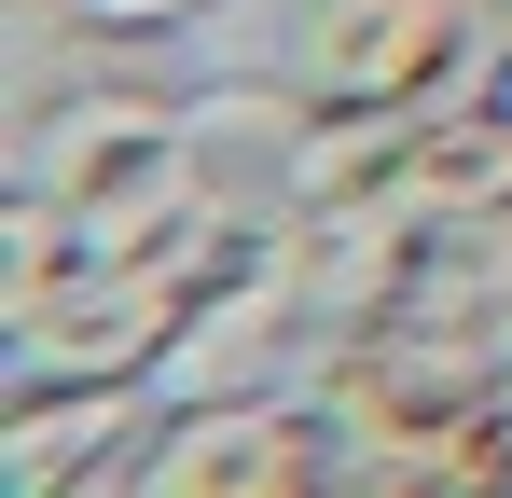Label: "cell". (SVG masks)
<instances>
[{
  "label": "cell",
  "instance_id": "obj_1",
  "mask_svg": "<svg viewBox=\"0 0 512 498\" xmlns=\"http://www.w3.org/2000/svg\"><path fill=\"white\" fill-rule=\"evenodd\" d=\"M305 388L333 402L360 498H512V346L388 305L346 319Z\"/></svg>",
  "mask_w": 512,
  "mask_h": 498
},
{
  "label": "cell",
  "instance_id": "obj_2",
  "mask_svg": "<svg viewBox=\"0 0 512 498\" xmlns=\"http://www.w3.org/2000/svg\"><path fill=\"white\" fill-rule=\"evenodd\" d=\"M346 429L319 388H222V402H167L125 498H333Z\"/></svg>",
  "mask_w": 512,
  "mask_h": 498
},
{
  "label": "cell",
  "instance_id": "obj_3",
  "mask_svg": "<svg viewBox=\"0 0 512 498\" xmlns=\"http://www.w3.org/2000/svg\"><path fill=\"white\" fill-rule=\"evenodd\" d=\"M499 56L485 0H291V70L333 111H429L471 97Z\"/></svg>",
  "mask_w": 512,
  "mask_h": 498
},
{
  "label": "cell",
  "instance_id": "obj_4",
  "mask_svg": "<svg viewBox=\"0 0 512 498\" xmlns=\"http://www.w3.org/2000/svg\"><path fill=\"white\" fill-rule=\"evenodd\" d=\"M180 153H194V194H208V222H236V236H277V222L305 208L319 83H305V70H222V83H194V111H180Z\"/></svg>",
  "mask_w": 512,
  "mask_h": 498
},
{
  "label": "cell",
  "instance_id": "obj_5",
  "mask_svg": "<svg viewBox=\"0 0 512 498\" xmlns=\"http://www.w3.org/2000/svg\"><path fill=\"white\" fill-rule=\"evenodd\" d=\"M167 388L153 374H14L0 402V498H125Z\"/></svg>",
  "mask_w": 512,
  "mask_h": 498
},
{
  "label": "cell",
  "instance_id": "obj_6",
  "mask_svg": "<svg viewBox=\"0 0 512 498\" xmlns=\"http://www.w3.org/2000/svg\"><path fill=\"white\" fill-rule=\"evenodd\" d=\"M402 208H416L429 236H443V222H485V208H512V111L485 97V83L416 111V139H402Z\"/></svg>",
  "mask_w": 512,
  "mask_h": 498
},
{
  "label": "cell",
  "instance_id": "obj_7",
  "mask_svg": "<svg viewBox=\"0 0 512 498\" xmlns=\"http://www.w3.org/2000/svg\"><path fill=\"white\" fill-rule=\"evenodd\" d=\"M70 277H84V222H70L42 180H14V194H0V332L42 319Z\"/></svg>",
  "mask_w": 512,
  "mask_h": 498
},
{
  "label": "cell",
  "instance_id": "obj_8",
  "mask_svg": "<svg viewBox=\"0 0 512 498\" xmlns=\"http://www.w3.org/2000/svg\"><path fill=\"white\" fill-rule=\"evenodd\" d=\"M14 14H70V28H111V42H180L208 0H14Z\"/></svg>",
  "mask_w": 512,
  "mask_h": 498
},
{
  "label": "cell",
  "instance_id": "obj_9",
  "mask_svg": "<svg viewBox=\"0 0 512 498\" xmlns=\"http://www.w3.org/2000/svg\"><path fill=\"white\" fill-rule=\"evenodd\" d=\"M485 97H499V111H512V42H499V56H485Z\"/></svg>",
  "mask_w": 512,
  "mask_h": 498
}]
</instances>
